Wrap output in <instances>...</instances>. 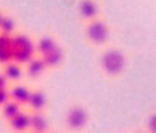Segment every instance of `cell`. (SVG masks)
<instances>
[{
  "label": "cell",
  "mask_w": 156,
  "mask_h": 133,
  "mask_svg": "<svg viewBox=\"0 0 156 133\" xmlns=\"http://www.w3.org/2000/svg\"><path fill=\"white\" fill-rule=\"evenodd\" d=\"M100 67L108 77H118L126 67V56L118 48H108L100 56Z\"/></svg>",
  "instance_id": "obj_1"
},
{
  "label": "cell",
  "mask_w": 156,
  "mask_h": 133,
  "mask_svg": "<svg viewBox=\"0 0 156 133\" xmlns=\"http://www.w3.org/2000/svg\"><path fill=\"white\" fill-rule=\"evenodd\" d=\"M34 54H36V45L26 34L18 33V34L11 36V55H12V60L21 63V65H26L32 58H34Z\"/></svg>",
  "instance_id": "obj_2"
},
{
  "label": "cell",
  "mask_w": 156,
  "mask_h": 133,
  "mask_svg": "<svg viewBox=\"0 0 156 133\" xmlns=\"http://www.w3.org/2000/svg\"><path fill=\"white\" fill-rule=\"evenodd\" d=\"M85 36L88 41L93 45H104L108 43L111 36V29L108 23L101 18H94L86 22Z\"/></svg>",
  "instance_id": "obj_3"
},
{
  "label": "cell",
  "mask_w": 156,
  "mask_h": 133,
  "mask_svg": "<svg viewBox=\"0 0 156 133\" xmlns=\"http://www.w3.org/2000/svg\"><path fill=\"white\" fill-rule=\"evenodd\" d=\"M89 122V114L85 107L82 106H73L69 109L66 114V125L70 131L78 132L82 131Z\"/></svg>",
  "instance_id": "obj_4"
},
{
  "label": "cell",
  "mask_w": 156,
  "mask_h": 133,
  "mask_svg": "<svg viewBox=\"0 0 156 133\" xmlns=\"http://www.w3.org/2000/svg\"><path fill=\"white\" fill-rule=\"evenodd\" d=\"M78 13L83 21L89 22L94 18H99L100 5L96 0H81L78 4Z\"/></svg>",
  "instance_id": "obj_5"
},
{
  "label": "cell",
  "mask_w": 156,
  "mask_h": 133,
  "mask_svg": "<svg viewBox=\"0 0 156 133\" xmlns=\"http://www.w3.org/2000/svg\"><path fill=\"white\" fill-rule=\"evenodd\" d=\"M47 69H48V67H47L45 62L43 60V58H41V56H34V58H32V59L26 63L25 73L27 74V77L36 80V78H40Z\"/></svg>",
  "instance_id": "obj_6"
},
{
  "label": "cell",
  "mask_w": 156,
  "mask_h": 133,
  "mask_svg": "<svg viewBox=\"0 0 156 133\" xmlns=\"http://www.w3.org/2000/svg\"><path fill=\"white\" fill-rule=\"evenodd\" d=\"M49 129V124L43 111H33L30 114V131L38 133H47Z\"/></svg>",
  "instance_id": "obj_7"
},
{
  "label": "cell",
  "mask_w": 156,
  "mask_h": 133,
  "mask_svg": "<svg viewBox=\"0 0 156 133\" xmlns=\"http://www.w3.org/2000/svg\"><path fill=\"white\" fill-rule=\"evenodd\" d=\"M3 74L8 81H19L23 77V70H22L21 63L15 62V60H10V62L3 65Z\"/></svg>",
  "instance_id": "obj_8"
},
{
  "label": "cell",
  "mask_w": 156,
  "mask_h": 133,
  "mask_svg": "<svg viewBox=\"0 0 156 133\" xmlns=\"http://www.w3.org/2000/svg\"><path fill=\"white\" fill-rule=\"evenodd\" d=\"M8 124H10L12 131H15L16 133H23V132H26L27 129H30V115L21 111L18 115H15L12 120L8 121Z\"/></svg>",
  "instance_id": "obj_9"
},
{
  "label": "cell",
  "mask_w": 156,
  "mask_h": 133,
  "mask_svg": "<svg viewBox=\"0 0 156 133\" xmlns=\"http://www.w3.org/2000/svg\"><path fill=\"white\" fill-rule=\"evenodd\" d=\"M30 93H32V91L27 87H25V85H15V87H12L10 89V98L11 100L16 102V103H19L22 106V104H27Z\"/></svg>",
  "instance_id": "obj_10"
},
{
  "label": "cell",
  "mask_w": 156,
  "mask_h": 133,
  "mask_svg": "<svg viewBox=\"0 0 156 133\" xmlns=\"http://www.w3.org/2000/svg\"><path fill=\"white\" fill-rule=\"evenodd\" d=\"M27 104L32 111H43L47 106V95L43 91H32Z\"/></svg>",
  "instance_id": "obj_11"
},
{
  "label": "cell",
  "mask_w": 156,
  "mask_h": 133,
  "mask_svg": "<svg viewBox=\"0 0 156 133\" xmlns=\"http://www.w3.org/2000/svg\"><path fill=\"white\" fill-rule=\"evenodd\" d=\"M41 58H43V60L45 62L47 67H58V66L63 62L65 54H63V49L58 45V47H55L52 51H49L48 54L43 55Z\"/></svg>",
  "instance_id": "obj_12"
},
{
  "label": "cell",
  "mask_w": 156,
  "mask_h": 133,
  "mask_svg": "<svg viewBox=\"0 0 156 133\" xmlns=\"http://www.w3.org/2000/svg\"><path fill=\"white\" fill-rule=\"evenodd\" d=\"M12 60L11 55V36L0 33V65Z\"/></svg>",
  "instance_id": "obj_13"
},
{
  "label": "cell",
  "mask_w": 156,
  "mask_h": 133,
  "mask_svg": "<svg viewBox=\"0 0 156 133\" xmlns=\"http://www.w3.org/2000/svg\"><path fill=\"white\" fill-rule=\"evenodd\" d=\"M55 47H58L56 40L54 37H51V36H44L36 44V52H38V55L43 56V55L48 54L49 51H52Z\"/></svg>",
  "instance_id": "obj_14"
},
{
  "label": "cell",
  "mask_w": 156,
  "mask_h": 133,
  "mask_svg": "<svg viewBox=\"0 0 156 133\" xmlns=\"http://www.w3.org/2000/svg\"><path fill=\"white\" fill-rule=\"evenodd\" d=\"M21 111H22V110H21V104L10 99V100H8L7 103L3 106L2 114H3V117H4L5 120L10 121V120H12L15 115H18Z\"/></svg>",
  "instance_id": "obj_15"
},
{
  "label": "cell",
  "mask_w": 156,
  "mask_h": 133,
  "mask_svg": "<svg viewBox=\"0 0 156 133\" xmlns=\"http://www.w3.org/2000/svg\"><path fill=\"white\" fill-rule=\"evenodd\" d=\"M15 32V21H14L11 16L4 15L0 22V33L7 36H12Z\"/></svg>",
  "instance_id": "obj_16"
},
{
  "label": "cell",
  "mask_w": 156,
  "mask_h": 133,
  "mask_svg": "<svg viewBox=\"0 0 156 133\" xmlns=\"http://www.w3.org/2000/svg\"><path fill=\"white\" fill-rule=\"evenodd\" d=\"M147 131L148 133H156V111L152 113L147 120Z\"/></svg>",
  "instance_id": "obj_17"
},
{
  "label": "cell",
  "mask_w": 156,
  "mask_h": 133,
  "mask_svg": "<svg viewBox=\"0 0 156 133\" xmlns=\"http://www.w3.org/2000/svg\"><path fill=\"white\" fill-rule=\"evenodd\" d=\"M10 91L5 88V89H0V107H3L8 100H10Z\"/></svg>",
  "instance_id": "obj_18"
},
{
  "label": "cell",
  "mask_w": 156,
  "mask_h": 133,
  "mask_svg": "<svg viewBox=\"0 0 156 133\" xmlns=\"http://www.w3.org/2000/svg\"><path fill=\"white\" fill-rule=\"evenodd\" d=\"M8 85V80L5 78V76L3 73H0V89H5Z\"/></svg>",
  "instance_id": "obj_19"
},
{
  "label": "cell",
  "mask_w": 156,
  "mask_h": 133,
  "mask_svg": "<svg viewBox=\"0 0 156 133\" xmlns=\"http://www.w3.org/2000/svg\"><path fill=\"white\" fill-rule=\"evenodd\" d=\"M3 16H4V14L2 13V11H0V22H2V19H3Z\"/></svg>",
  "instance_id": "obj_20"
},
{
  "label": "cell",
  "mask_w": 156,
  "mask_h": 133,
  "mask_svg": "<svg viewBox=\"0 0 156 133\" xmlns=\"http://www.w3.org/2000/svg\"><path fill=\"white\" fill-rule=\"evenodd\" d=\"M32 133H38V132H32Z\"/></svg>",
  "instance_id": "obj_21"
}]
</instances>
